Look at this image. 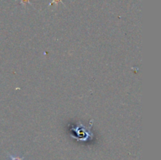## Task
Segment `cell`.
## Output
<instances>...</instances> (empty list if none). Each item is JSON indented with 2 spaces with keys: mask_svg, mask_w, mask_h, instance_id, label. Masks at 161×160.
Listing matches in <instances>:
<instances>
[{
  "mask_svg": "<svg viewBox=\"0 0 161 160\" xmlns=\"http://www.w3.org/2000/svg\"><path fill=\"white\" fill-rule=\"evenodd\" d=\"M10 158V160H24L22 158H20V157H15V156H13V155H9Z\"/></svg>",
  "mask_w": 161,
  "mask_h": 160,
  "instance_id": "cell-2",
  "label": "cell"
},
{
  "mask_svg": "<svg viewBox=\"0 0 161 160\" xmlns=\"http://www.w3.org/2000/svg\"><path fill=\"white\" fill-rule=\"evenodd\" d=\"M60 3H62V0H53L52 2L50 3V5H52L53 4H54L57 6V4H59Z\"/></svg>",
  "mask_w": 161,
  "mask_h": 160,
  "instance_id": "cell-1",
  "label": "cell"
},
{
  "mask_svg": "<svg viewBox=\"0 0 161 160\" xmlns=\"http://www.w3.org/2000/svg\"><path fill=\"white\" fill-rule=\"evenodd\" d=\"M29 2H30V0H21V3L24 5H25V4L29 3Z\"/></svg>",
  "mask_w": 161,
  "mask_h": 160,
  "instance_id": "cell-3",
  "label": "cell"
}]
</instances>
